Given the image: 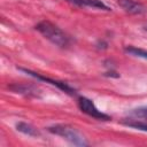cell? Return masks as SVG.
Wrapping results in <instances>:
<instances>
[{"label": "cell", "instance_id": "cell-1", "mask_svg": "<svg viewBox=\"0 0 147 147\" xmlns=\"http://www.w3.org/2000/svg\"><path fill=\"white\" fill-rule=\"evenodd\" d=\"M36 30H38L46 39H48L52 44L56 45L57 47L67 48L70 45V37L59 26L48 21H42L38 23L36 25Z\"/></svg>", "mask_w": 147, "mask_h": 147}, {"label": "cell", "instance_id": "cell-2", "mask_svg": "<svg viewBox=\"0 0 147 147\" xmlns=\"http://www.w3.org/2000/svg\"><path fill=\"white\" fill-rule=\"evenodd\" d=\"M48 131L56 136L64 138L65 140H68L69 142L76 146H87V141L85 140V138L72 126L64 125V124H57V125L48 127Z\"/></svg>", "mask_w": 147, "mask_h": 147}, {"label": "cell", "instance_id": "cell-3", "mask_svg": "<svg viewBox=\"0 0 147 147\" xmlns=\"http://www.w3.org/2000/svg\"><path fill=\"white\" fill-rule=\"evenodd\" d=\"M78 107H79V109L83 113H85L88 116L94 117L96 119H101V121H108V119H110V117L107 114L102 113L101 110H99L95 107V105L92 102V100H90V99H87L85 96H80L78 99Z\"/></svg>", "mask_w": 147, "mask_h": 147}, {"label": "cell", "instance_id": "cell-4", "mask_svg": "<svg viewBox=\"0 0 147 147\" xmlns=\"http://www.w3.org/2000/svg\"><path fill=\"white\" fill-rule=\"evenodd\" d=\"M117 3L119 5L121 8H123L129 14L140 15L147 11V8L142 3L134 0H117Z\"/></svg>", "mask_w": 147, "mask_h": 147}, {"label": "cell", "instance_id": "cell-5", "mask_svg": "<svg viewBox=\"0 0 147 147\" xmlns=\"http://www.w3.org/2000/svg\"><path fill=\"white\" fill-rule=\"evenodd\" d=\"M21 70H22V71H24V72H26V74H29L30 76H32V77H34V78H37V79H39V80L48 82V83H51L52 85L57 86L60 90L64 91L65 93H69V94H75V88H72V87H71L70 85H68L67 83L59 82V80H54V79H51V78H47V77L40 76V75H38V74H36V72H33V71H31V70H28V69H22V68H21Z\"/></svg>", "mask_w": 147, "mask_h": 147}, {"label": "cell", "instance_id": "cell-6", "mask_svg": "<svg viewBox=\"0 0 147 147\" xmlns=\"http://www.w3.org/2000/svg\"><path fill=\"white\" fill-rule=\"evenodd\" d=\"M67 1L78 7H92L103 10H110V8L106 6L101 0H67Z\"/></svg>", "mask_w": 147, "mask_h": 147}, {"label": "cell", "instance_id": "cell-7", "mask_svg": "<svg viewBox=\"0 0 147 147\" xmlns=\"http://www.w3.org/2000/svg\"><path fill=\"white\" fill-rule=\"evenodd\" d=\"M16 129H17L20 132H22V133H24V134H28V136H30V137H37V136H39V131H38L34 126H32L31 124L24 123V122L17 123V124H16Z\"/></svg>", "mask_w": 147, "mask_h": 147}, {"label": "cell", "instance_id": "cell-8", "mask_svg": "<svg viewBox=\"0 0 147 147\" xmlns=\"http://www.w3.org/2000/svg\"><path fill=\"white\" fill-rule=\"evenodd\" d=\"M129 116L133 121H140V119H147V106L146 107H139L137 109H133L129 113Z\"/></svg>", "mask_w": 147, "mask_h": 147}, {"label": "cell", "instance_id": "cell-9", "mask_svg": "<svg viewBox=\"0 0 147 147\" xmlns=\"http://www.w3.org/2000/svg\"><path fill=\"white\" fill-rule=\"evenodd\" d=\"M124 51L127 54L132 55V56H137V57H141V59L147 60V51L146 49L138 48V47H134V46H126L124 48Z\"/></svg>", "mask_w": 147, "mask_h": 147}, {"label": "cell", "instance_id": "cell-10", "mask_svg": "<svg viewBox=\"0 0 147 147\" xmlns=\"http://www.w3.org/2000/svg\"><path fill=\"white\" fill-rule=\"evenodd\" d=\"M126 126L137 129V130H141V131H147V123L146 122H141V121H129L124 123Z\"/></svg>", "mask_w": 147, "mask_h": 147}, {"label": "cell", "instance_id": "cell-11", "mask_svg": "<svg viewBox=\"0 0 147 147\" xmlns=\"http://www.w3.org/2000/svg\"><path fill=\"white\" fill-rule=\"evenodd\" d=\"M145 30H147V24H146V25H145Z\"/></svg>", "mask_w": 147, "mask_h": 147}]
</instances>
